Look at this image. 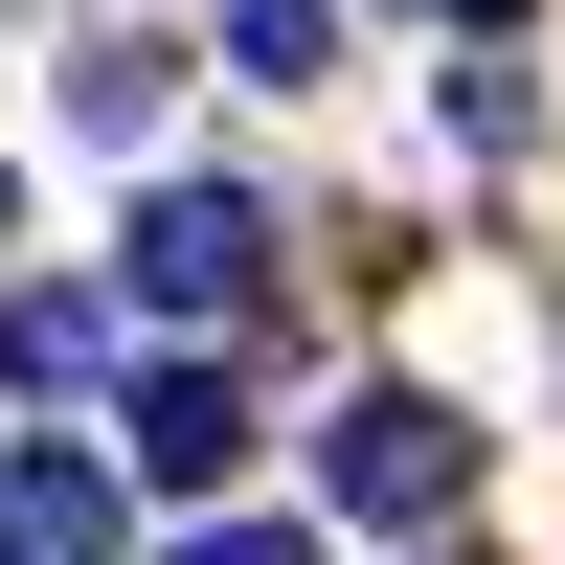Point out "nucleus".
<instances>
[{"label": "nucleus", "mask_w": 565, "mask_h": 565, "mask_svg": "<svg viewBox=\"0 0 565 565\" xmlns=\"http://www.w3.org/2000/svg\"><path fill=\"white\" fill-rule=\"evenodd\" d=\"M114 452H0V565H114Z\"/></svg>", "instance_id": "4"}, {"label": "nucleus", "mask_w": 565, "mask_h": 565, "mask_svg": "<svg viewBox=\"0 0 565 565\" xmlns=\"http://www.w3.org/2000/svg\"><path fill=\"white\" fill-rule=\"evenodd\" d=\"M181 565H317V521H181Z\"/></svg>", "instance_id": "8"}, {"label": "nucleus", "mask_w": 565, "mask_h": 565, "mask_svg": "<svg viewBox=\"0 0 565 565\" xmlns=\"http://www.w3.org/2000/svg\"><path fill=\"white\" fill-rule=\"evenodd\" d=\"M0 385H114V295H0Z\"/></svg>", "instance_id": "5"}, {"label": "nucleus", "mask_w": 565, "mask_h": 565, "mask_svg": "<svg viewBox=\"0 0 565 565\" xmlns=\"http://www.w3.org/2000/svg\"><path fill=\"white\" fill-rule=\"evenodd\" d=\"M159 90H181V45H136V23L68 45V136H159Z\"/></svg>", "instance_id": "6"}, {"label": "nucleus", "mask_w": 565, "mask_h": 565, "mask_svg": "<svg viewBox=\"0 0 565 565\" xmlns=\"http://www.w3.org/2000/svg\"><path fill=\"white\" fill-rule=\"evenodd\" d=\"M249 295H271V204H249V181H159V204H136V249H114V317L226 340Z\"/></svg>", "instance_id": "1"}, {"label": "nucleus", "mask_w": 565, "mask_h": 565, "mask_svg": "<svg viewBox=\"0 0 565 565\" xmlns=\"http://www.w3.org/2000/svg\"><path fill=\"white\" fill-rule=\"evenodd\" d=\"M317 498L407 543V521H452V498H476V430H452L430 385H340V407H317Z\"/></svg>", "instance_id": "2"}, {"label": "nucleus", "mask_w": 565, "mask_h": 565, "mask_svg": "<svg viewBox=\"0 0 565 565\" xmlns=\"http://www.w3.org/2000/svg\"><path fill=\"white\" fill-rule=\"evenodd\" d=\"M114 476L136 498H226L249 476V385H226V362H136L114 385Z\"/></svg>", "instance_id": "3"}, {"label": "nucleus", "mask_w": 565, "mask_h": 565, "mask_svg": "<svg viewBox=\"0 0 565 565\" xmlns=\"http://www.w3.org/2000/svg\"><path fill=\"white\" fill-rule=\"evenodd\" d=\"M430 23H521V0H430Z\"/></svg>", "instance_id": "9"}, {"label": "nucleus", "mask_w": 565, "mask_h": 565, "mask_svg": "<svg viewBox=\"0 0 565 565\" xmlns=\"http://www.w3.org/2000/svg\"><path fill=\"white\" fill-rule=\"evenodd\" d=\"M0 226H23V181H0Z\"/></svg>", "instance_id": "10"}, {"label": "nucleus", "mask_w": 565, "mask_h": 565, "mask_svg": "<svg viewBox=\"0 0 565 565\" xmlns=\"http://www.w3.org/2000/svg\"><path fill=\"white\" fill-rule=\"evenodd\" d=\"M226 68H249V90H317V68H340V0H226Z\"/></svg>", "instance_id": "7"}]
</instances>
